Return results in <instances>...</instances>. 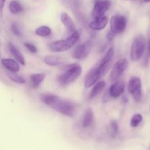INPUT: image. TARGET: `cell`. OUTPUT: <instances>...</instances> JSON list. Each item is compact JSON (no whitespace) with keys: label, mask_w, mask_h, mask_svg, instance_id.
I'll use <instances>...</instances> for the list:
<instances>
[{"label":"cell","mask_w":150,"mask_h":150,"mask_svg":"<svg viewBox=\"0 0 150 150\" xmlns=\"http://www.w3.org/2000/svg\"><path fill=\"white\" fill-rule=\"evenodd\" d=\"M46 74L44 73H34L30 76V80L32 82V85L34 88H38L43 81L45 79Z\"/></svg>","instance_id":"19"},{"label":"cell","mask_w":150,"mask_h":150,"mask_svg":"<svg viewBox=\"0 0 150 150\" xmlns=\"http://www.w3.org/2000/svg\"><path fill=\"white\" fill-rule=\"evenodd\" d=\"M147 46H148V55L150 57V38H149L148 40V45H147Z\"/></svg>","instance_id":"30"},{"label":"cell","mask_w":150,"mask_h":150,"mask_svg":"<svg viewBox=\"0 0 150 150\" xmlns=\"http://www.w3.org/2000/svg\"><path fill=\"white\" fill-rule=\"evenodd\" d=\"M149 150H150V148H149Z\"/></svg>","instance_id":"32"},{"label":"cell","mask_w":150,"mask_h":150,"mask_svg":"<svg viewBox=\"0 0 150 150\" xmlns=\"http://www.w3.org/2000/svg\"><path fill=\"white\" fill-rule=\"evenodd\" d=\"M114 54V48L111 47L109 48L107 54H105L102 59L100 60L98 64H96L91 68L85 78V86L89 88L95 84L96 82L101 79L110 68L113 62V57Z\"/></svg>","instance_id":"1"},{"label":"cell","mask_w":150,"mask_h":150,"mask_svg":"<svg viewBox=\"0 0 150 150\" xmlns=\"http://www.w3.org/2000/svg\"><path fill=\"white\" fill-rule=\"evenodd\" d=\"M124 89V81H117L110 86L108 94L112 98H118L123 94Z\"/></svg>","instance_id":"12"},{"label":"cell","mask_w":150,"mask_h":150,"mask_svg":"<svg viewBox=\"0 0 150 150\" xmlns=\"http://www.w3.org/2000/svg\"><path fill=\"white\" fill-rule=\"evenodd\" d=\"M106 86V83L104 81H99L98 82L94 84V87H93L92 90H91V93H90L89 98L91 99L94 98L95 97H96L99 94L101 93L103 90L104 89Z\"/></svg>","instance_id":"18"},{"label":"cell","mask_w":150,"mask_h":150,"mask_svg":"<svg viewBox=\"0 0 150 150\" xmlns=\"http://www.w3.org/2000/svg\"><path fill=\"white\" fill-rule=\"evenodd\" d=\"M44 61L49 66H58L63 63L61 58L52 55L46 56L44 59Z\"/></svg>","instance_id":"20"},{"label":"cell","mask_w":150,"mask_h":150,"mask_svg":"<svg viewBox=\"0 0 150 150\" xmlns=\"http://www.w3.org/2000/svg\"><path fill=\"white\" fill-rule=\"evenodd\" d=\"M127 90L132 95L134 100L136 102L141 101L142 98V83L141 79L135 76L131 77L128 82Z\"/></svg>","instance_id":"5"},{"label":"cell","mask_w":150,"mask_h":150,"mask_svg":"<svg viewBox=\"0 0 150 150\" xmlns=\"http://www.w3.org/2000/svg\"><path fill=\"white\" fill-rule=\"evenodd\" d=\"M109 133H110V136L112 137H116L117 136V134L119 133V125H118L117 122L115 121V120H113L110 122V125H109Z\"/></svg>","instance_id":"23"},{"label":"cell","mask_w":150,"mask_h":150,"mask_svg":"<svg viewBox=\"0 0 150 150\" xmlns=\"http://www.w3.org/2000/svg\"><path fill=\"white\" fill-rule=\"evenodd\" d=\"M110 7V1L108 0H96L94 3L92 10V17L94 19L102 17Z\"/></svg>","instance_id":"9"},{"label":"cell","mask_w":150,"mask_h":150,"mask_svg":"<svg viewBox=\"0 0 150 150\" xmlns=\"http://www.w3.org/2000/svg\"><path fill=\"white\" fill-rule=\"evenodd\" d=\"M9 10L13 14H19L23 11V7L19 2L16 1H10L9 4Z\"/></svg>","instance_id":"22"},{"label":"cell","mask_w":150,"mask_h":150,"mask_svg":"<svg viewBox=\"0 0 150 150\" xmlns=\"http://www.w3.org/2000/svg\"><path fill=\"white\" fill-rule=\"evenodd\" d=\"M51 29L47 26H39L35 30V34L40 37H49L51 35Z\"/></svg>","instance_id":"21"},{"label":"cell","mask_w":150,"mask_h":150,"mask_svg":"<svg viewBox=\"0 0 150 150\" xmlns=\"http://www.w3.org/2000/svg\"><path fill=\"white\" fill-rule=\"evenodd\" d=\"M40 99L44 104H46L53 109H55L56 107L59 105V103L63 100L57 95L50 93L41 94L40 95Z\"/></svg>","instance_id":"11"},{"label":"cell","mask_w":150,"mask_h":150,"mask_svg":"<svg viewBox=\"0 0 150 150\" xmlns=\"http://www.w3.org/2000/svg\"><path fill=\"white\" fill-rule=\"evenodd\" d=\"M11 30L12 32H13V33L15 35H16V36H21V33L17 24H16V23H13V24H12Z\"/></svg>","instance_id":"27"},{"label":"cell","mask_w":150,"mask_h":150,"mask_svg":"<svg viewBox=\"0 0 150 150\" xmlns=\"http://www.w3.org/2000/svg\"><path fill=\"white\" fill-rule=\"evenodd\" d=\"M92 46V41H86L74 48L73 53H72V57L76 59H83L86 58L91 52Z\"/></svg>","instance_id":"8"},{"label":"cell","mask_w":150,"mask_h":150,"mask_svg":"<svg viewBox=\"0 0 150 150\" xmlns=\"http://www.w3.org/2000/svg\"><path fill=\"white\" fill-rule=\"evenodd\" d=\"M144 2L146 3H149L150 2V0H144Z\"/></svg>","instance_id":"31"},{"label":"cell","mask_w":150,"mask_h":150,"mask_svg":"<svg viewBox=\"0 0 150 150\" xmlns=\"http://www.w3.org/2000/svg\"><path fill=\"white\" fill-rule=\"evenodd\" d=\"M146 39L139 35L134 38L130 48V58L132 61H139L142 57L146 48Z\"/></svg>","instance_id":"4"},{"label":"cell","mask_w":150,"mask_h":150,"mask_svg":"<svg viewBox=\"0 0 150 150\" xmlns=\"http://www.w3.org/2000/svg\"><path fill=\"white\" fill-rule=\"evenodd\" d=\"M115 35H115V34H113L111 31H109L108 33H107V39L109 41L112 40L113 39V38L115 37Z\"/></svg>","instance_id":"29"},{"label":"cell","mask_w":150,"mask_h":150,"mask_svg":"<svg viewBox=\"0 0 150 150\" xmlns=\"http://www.w3.org/2000/svg\"><path fill=\"white\" fill-rule=\"evenodd\" d=\"M1 64L10 73H16L20 70L19 63L16 60L12 59H1Z\"/></svg>","instance_id":"14"},{"label":"cell","mask_w":150,"mask_h":150,"mask_svg":"<svg viewBox=\"0 0 150 150\" xmlns=\"http://www.w3.org/2000/svg\"><path fill=\"white\" fill-rule=\"evenodd\" d=\"M5 1L6 0H0V19H1L3 16V10H4Z\"/></svg>","instance_id":"28"},{"label":"cell","mask_w":150,"mask_h":150,"mask_svg":"<svg viewBox=\"0 0 150 150\" xmlns=\"http://www.w3.org/2000/svg\"><path fill=\"white\" fill-rule=\"evenodd\" d=\"M110 31L115 35L121 34L126 27L127 19L125 16L115 15L110 18Z\"/></svg>","instance_id":"7"},{"label":"cell","mask_w":150,"mask_h":150,"mask_svg":"<svg viewBox=\"0 0 150 150\" xmlns=\"http://www.w3.org/2000/svg\"><path fill=\"white\" fill-rule=\"evenodd\" d=\"M94 122V112L91 108H87L82 120V127L84 128L90 127Z\"/></svg>","instance_id":"17"},{"label":"cell","mask_w":150,"mask_h":150,"mask_svg":"<svg viewBox=\"0 0 150 150\" xmlns=\"http://www.w3.org/2000/svg\"><path fill=\"white\" fill-rule=\"evenodd\" d=\"M60 19H61V21L63 23V24L64 25L65 27L67 29V30L69 31L71 33H73L76 31V25H75L73 19L69 16L66 13H63L60 16Z\"/></svg>","instance_id":"15"},{"label":"cell","mask_w":150,"mask_h":150,"mask_svg":"<svg viewBox=\"0 0 150 150\" xmlns=\"http://www.w3.org/2000/svg\"><path fill=\"white\" fill-rule=\"evenodd\" d=\"M82 73V67L79 64H72L68 67L63 74L57 78L59 83L63 86L71 84L74 82Z\"/></svg>","instance_id":"3"},{"label":"cell","mask_w":150,"mask_h":150,"mask_svg":"<svg viewBox=\"0 0 150 150\" xmlns=\"http://www.w3.org/2000/svg\"><path fill=\"white\" fill-rule=\"evenodd\" d=\"M143 117L141 114H135V115L132 116V119H131L130 125L132 127H136L140 123L142 122Z\"/></svg>","instance_id":"25"},{"label":"cell","mask_w":150,"mask_h":150,"mask_svg":"<svg viewBox=\"0 0 150 150\" xmlns=\"http://www.w3.org/2000/svg\"><path fill=\"white\" fill-rule=\"evenodd\" d=\"M108 23V18L104 16L102 17L94 19V21L89 23V28L94 31H100L106 27Z\"/></svg>","instance_id":"13"},{"label":"cell","mask_w":150,"mask_h":150,"mask_svg":"<svg viewBox=\"0 0 150 150\" xmlns=\"http://www.w3.org/2000/svg\"><path fill=\"white\" fill-rule=\"evenodd\" d=\"M80 37L79 31H75L66 40L54 41L49 45V48L53 52H63L68 51L74 46Z\"/></svg>","instance_id":"2"},{"label":"cell","mask_w":150,"mask_h":150,"mask_svg":"<svg viewBox=\"0 0 150 150\" xmlns=\"http://www.w3.org/2000/svg\"><path fill=\"white\" fill-rule=\"evenodd\" d=\"M7 76H8L9 79H10V80L13 81L15 83H19V84H24V83H26V80H25L24 78L19 76V75L16 74V73H8V74H7Z\"/></svg>","instance_id":"24"},{"label":"cell","mask_w":150,"mask_h":150,"mask_svg":"<svg viewBox=\"0 0 150 150\" xmlns=\"http://www.w3.org/2000/svg\"><path fill=\"white\" fill-rule=\"evenodd\" d=\"M24 46L26 47V48L28 50V51H30V52L32 53V54H36V53L38 52V49H37V48L35 46V45H32V44L29 43V42H25Z\"/></svg>","instance_id":"26"},{"label":"cell","mask_w":150,"mask_h":150,"mask_svg":"<svg viewBox=\"0 0 150 150\" xmlns=\"http://www.w3.org/2000/svg\"><path fill=\"white\" fill-rule=\"evenodd\" d=\"M54 110L63 115L72 117L74 115L75 107L74 105L70 101L62 100L61 102L59 103V105L56 107Z\"/></svg>","instance_id":"10"},{"label":"cell","mask_w":150,"mask_h":150,"mask_svg":"<svg viewBox=\"0 0 150 150\" xmlns=\"http://www.w3.org/2000/svg\"><path fill=\"white\" fill-rule=\"evenodd\" d=\"M8 47L10 53H11L13 57L15 58V59H16L19 64H21V65H25L24 57L22 55L21 53L20 52V51H19L13 43H11V42H9Z\"/></svg>","instance_id":"16"},{"label":"cell","mask_w":150,"mask_h":150,"mask_svg":"<svg viewBox=\"0 0 150 150\" xmlns=\"http://www.w3.org/2000/svg\"><path fill=\"white\" fill-rule=\"evenodd\" d=\"M128 67V62L126 59H121L113 65L110 72L109 80L111 82H116L121 76V75L126 71Z\"/></svg>","instance_id":"6"}]
</instances>
